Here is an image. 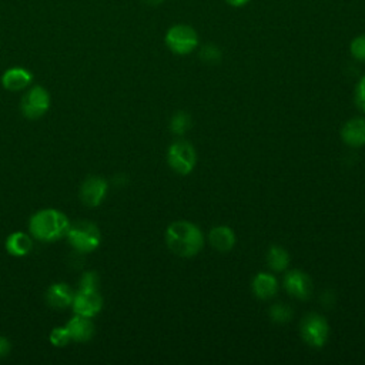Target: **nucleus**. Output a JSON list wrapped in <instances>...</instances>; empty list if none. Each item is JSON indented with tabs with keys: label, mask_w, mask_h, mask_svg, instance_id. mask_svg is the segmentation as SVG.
<instances>
[{
	"label": "nucleus",
	"mask_w": 365,
	"mask_h": 365,
	"mask_svg": "<svg viewBox=\"0 0 365 365\" xmlns=\"http://www.w3.org/2000/svg\"><path fill=\"white\" fill-rule=\"evenodd\" d=\"M73 311L77 315L93 318L103 308V298L96 288H80L73 297Z\"/></svg>",
	"instance_id": "6e6552de"
},
{
	"label": "nucleus",
	"mask_w": 365,
	"mask_h": 365,
	"mask_svg": "<svg viewBox=\"0 0 365 365\" xmlns=\"http://www.w3.org/2000/svg\"><path fill=\"white\" fill-rule=\"evenodd\" d=\"M31 73L23 67H11L1 76V84L9 91H20L31 83Z\"/></svg>",
	"instance_id": "4468645a"
},
{
	"label": "nucleus",
	"mask_w": 365,
	"mask_h": 365,
	"mask_svg": "<svg viewBox=\"0 0 365 365\" xmlns=\"http://www.w3.org/2000/svg\"><path fill=\"white\" fill-rule=\"evenodd\" d=\"M108 190V184L103 177H87L80 188V198L87 207H97L104 200Z\"/></svg>",
	"instance_id": "1a4fd4ad"
},
{
	"label": "nucleus",
	"mask_w": 365,
	"mask_h": 365,
	"mask_svg": "<svg viewBox=\"0 0 365 365\" xmlns=\"http://www.w3.org/2000/svg\"><path fill=\"white\" fill-rule=\"evenodd\" d=\"M277 291H278V282H277V278L271 274L259 272L252 281V292L261 299L274 297Z\"/></svg>",
	"instance_id": "f3484780"
},
{
	"label": "nucleus",
	"mask_w": 365,
	"mask_h": 365,
	"mask_svg": "<svg viewBox=\"0 0 365 365\" xmlns=\"http://www.w3.org/2000/svg\"><path fill=\"white\" fill-rule=\"evenodd\" d=\"M349 51L355 60L365 63V34H359L352 38L349 44Z\"/></svg>",
	"instance_id": "5701e85b"
},
{
	"label": "nucleus",
	"mask_w": 365,
	"mask_h": 365,
	"mask_svg": "<svg viewBox=\"0 0 365 365\" xmlns=\"http://www.w3.org/2000/svg\"><path fill=\"white\" fill-rule=\"evenodd\" d=\"M33 248V237L26 232L16 231L6 240V250L13 257H24Z\"/></svg>",
	"instance_id": "2eb2a0df"
},
{
	"label": "nucleus",
	"mask_w": 365,
	"mask_h": 365,
	"mask_svg": "<svg viewBox=\"0 0 365 365\" xmlns=\"http://www.w3.org/2000/svg\"><path fill=\"white\" fill-rule=\"evenodd\" d=\"M167 161L170 167L178 174H190L195 165L197 155L191 143L178 140L173 143L167 153Z\"/></svg>",
	"instance_id": "39448f33"
},
{
	"label": "nucleus",
	"mask_w": 365,
	"mask_h": 365,
	"mask_svg": "<svg viewBox=\"0 0 365 365\" xmlns=\"http://www.w3.org/2000/svg\"><path fill=\"white\" fill-rule=\"evenodd\" d=\"M344 143L349 147H361L365 144V118L355 117L345 123L341 131Z\"/></svg>",
	"instance_id": "ddd939ff"
},
{
	"label": "nucleus",
	"mask_w": 365,
	"mask_h": 365,
	"mask_svg": "<svg viewBox=\"0 0 365 365\" xmlns=\"http://www.w3.org/2000/svg\"><path fill=\"white\" fill-rule=\"evenodd\" d=\"M355 101H356V106L365 113V76L361 77V80L356 84Z\"/></svg>",
	"instance_id": "393cba45"
},
{
	"label": "nucleus",
	"mask_w": 365,
	"mask_h": 365,
	"mask_svg": "<svg viewBox=\"0 0 365 365\" xmlns=\"http://www.w3.org/2000/svg\"><path fill=\"white\" fill-rule=\"evenodd\" d=\"M269 315H271V318H272L274 322L284 324V322H288V321H289V318L292 317V311H291L289 307L285 305V304H275V305L271 307Z\"/></svg>",
	"instance_id": "412c9836"
},
{
	"label": "nucleus",
	"mask_w": 365,
	"mask_h": 365,
	"mask_svg": "<svg viewBox=\"0 0 365 365\" xmlns=\"http://www.w3.org/2000/svg\"><path fill=\"white\" fill-rule=\"evenodd\" d=\"M284 287L287 292L298 299H307L311 295L312 284L307 274L298 269H292L284 277Z\"/></svg>",
	"instance_id": "9d476101"
},
{
	"label": "nucleus",
	"mask_w": 365,
	"mask_h": 365,
	"mask_svg": "<svg viewBox=\"0 0 365 365\" xmlns=\"http://www.w3.org/2000/svg\"><path fill=\"white\" fill-rule=\"evenodd\" d=\"M164 41L174 54L185 56L192 53L198 47L200 38L198 33L192 26L178 23L167 30Z\"/></svg>",
	"instance_id": "20e7f679"
},
{
	"label": "nucleus",
	"mask_w": 365,
	"mask_h": 365,
	"mask_svg": "<svg viewBox=\"0 0 365 365\" xmlns=\"http://www.w3.org/2000/svg\"><path fill=\"white\" fill-rule=\"evenodd\" d=\"M66 328L70 334L71 341L77 342H87L94 335V324L91 322V318L83 317V315H74L67 324Z\"/></svg>",
	"instance_id": "9b49d317"
},
{
	"label": "nucleus",
	"mask_w": 365,
	"mask_h": 365,
	"mask_svg": "<svg viewBox=\"0 0 365 365\" xmlns=\"http://www.w3.org/2000/svg\"><path fill=\"white\" fill-rule=\"evenodd\" d=\"M48 339H50L51 345H54V346H57V348L66 346V345L71 341L70 334H68L66 325H64V327H56V328H53L51 332H50V335H48Z\"/></svg>",
	"instance_id": "aec40b11"
},
{
	"label": "nucleus",
	"mask_w": 365,
	"mask_h": 365,
	"mask_svg": "<svg viewBox=\"0 0 365 365\" xmlns=\"http://www.w3.org/2000/svg\"><path fill=\"white\" fill-rule=\"evenodd\" d=\"M328 331L329 328L325 318L314 312L308 314L301 322V336L314 348H319L327 342Z\"/></svg>",
	"instance_id": "0eeeda50"
},
{
	"label": "nucleus",
	"mask_w": 365,
	"mask_h": 365,
	"mask_svg": "<svg viewBox=\"0 0 365 365\" xmlns=\"http://www.w3.org/2000/svg\"><path fill=\"white\" fill-rule=\"evenodd\" d=\"M267 261L274 271H284L288 267L289 255L282 247H271L267 255Z\"/></svg>",
	"instance_id": "a211bd4d"
},
{
	"label": "nucleus",
	"mask_w": 365,
	"mask_h": 365,
	"mask_svg": "<svg viewBox=\"0 0 365 365\" xmlns=\"http://www.w3.org/2000/svg\"><path fill=\"white\" fill-rule=\"evenodd\" d=\"M21 113L30 120L43 117L50 107V94L41 86H34L21 98Z\"/></svg>",
	"instance_id": "423d86ee"
},
{
	"label": "nucleus",
	"mask_w": 365,
	"mask_h": 365,
	"mask_svg": "<svg viewBox=\"0 0 365 365\" xmlns=\"http://www.w3.org/2000/svg\"><path fill=\"white\" fill-rule=\"evenodd\" d=\"M167 247L180 257H192L204 245V237L200 228L188 221H175L165 231Z\"/></svg>",
	"instance_id": "f03ea898"
},
{
	"label": "nucleus",
	"mask_w": 365,
	"mask_h": 365,
	"mask_svg": "<svg viewBox=\"0 0 365 365\" xmlns=\"http://www.w3.org/2000/svg\"><path fill=\"white\" fill-rule=\"evenodd\" d=\"M225 3H227L228 6H231V7L238 9V7H244L245 4H248L250 0H225Z\"/></svg>",
	"instance_id": "bb28decb"
},
{
	"label": "nucleus",
	"mask_w": 365,
	"mask_h": 365,
	"mask_svg": "<svg viewBox=\"0 0 365 365\" xmlns=\"http://www.w3.org/2000/svg\"><path fill=\"white\" fill-rule=\"evenodd\" d=\"M80 288H98V275L94 271H87L80 278Z\"/></svg>",
	"instance_id": "b1692460"
},
{
	"label": "nucleus",
	"mask_w": 365,
	"mask_h": 365,
	"mask_svg": "<svg viewBox=\"0 0 365 365\" xmlns=\"http://www.w3.org/2000/svg\"><path fill=\"white\" fill-rule=\"evenodd\" d=\"M74 292L66 282H54L46 291V301L50 307L63 309L73 302Z\"/></svg>",
	"instance_id": "f8f14e48"
},
{
	"label": "nucleus",
	"mask_w": 365,
	"mask_h": 365,
	"mask_svg": "<svg viewBox=\"0 0 365 365\" xmlns=\"http://www.w3.org/2000/svg\"><path fill=\"white\" fill-rule=\"evenodd\" d=\"M210 242L211 245L220 251V252H227L230 251L234 244H235V234L232 230L227 225H217L210 231Z\"/></svg>",
	"instance_id": "dca6fc26"
},
{
	"label": "nucleus",
	"mask_w": 365,
	"mask_h": 365,
	"mask_svg": "<svg viewBox=\"0 0 365 365\" xmlns=\"http://www.w3.org/2000/svg\"><path fill=\"white\" fill-rule=\"evenodd\" d=\"M140 1H143L144 4H148V6H158V4H161L164 0H140Z\"/></svg>",
	"instance_id": "cd10ccee"
},
{
	"label": "nucleus",
	"mask_w": 365,
	"mask_h": 365,
	"mask_svg": "<svg viewBox=\"0 0 365 365\" xmlns=\"http://www.w3.org/2000/svg\"><path fill=\"white\" fill-rule=\"evenodd\" d=\"M190 123H191L190 115L187 113H184V111H178L171 118V131L174 134L181 135V134H184L190 128Z\"/></svg>",
	"instance_id": "6ab92c4d"
},
{
	"label": "nucleus",
	"mask_w": 365,
	"mask_h": 365,
	"mask_svg": "<svg viewBox=\"0 0 365 365\" xmlns=\"http://www.w3.org/2000/svg\"><path fill=\"white\" fill-rule=\"evenodd\" d=\"M70 245L78 252L87 254L100 245L101 234L98 227L91 221H76L70 224L66 234Z\"/></svg>",
	"instance_id": "7ed1b4c3"
},
{
	"label": "nucleus",
	"mask_w": 365,
	"mask_h": 365,
	"mask_svg": "<svg viewBox=\"0 0 365 365\" xmlns=\"http://www.w3.org/2000/svg\"><path fill=\"white\" fill-rule=\"evenodd\" d=\"M68 227L67 215L54 208L40 210L29 221L30 235L43 242H53L66 237Z\"/></svg>",
	"instance_id": "f257e3e1"
},
{
	"label": "nucleus",
	"mask_w": 365,
	"mask_h": 365,
	"mask_svg": "<svg viewBox=\"0 0 365 365\" xmlns=\"http://www.w3.org/2000/svg\"><path fill=\"white\" fill-rule=\"evenodd\" d=\"M200 57L208 64H215L221 60V50L215 44H205L200 50Z\"/></svg>",
	"instance_id": "4be33fe9"
},
{
	"label": "nucleus",
	"mask_w": 365,
	"mask_h": 365,
	"mask_svg": "<svg viewBox=\"0 0 365 365\" xmlns=\"http://www.w3.org/2000/svg\"><path fill=\"white\" fill-rule=\"evenodd\" d=\"M10 348H11L10 341L6 336L0 335V359L4 358L10 352Z\"/></svg>",
	"instance_id": "a878e982"
}]
</instances>
